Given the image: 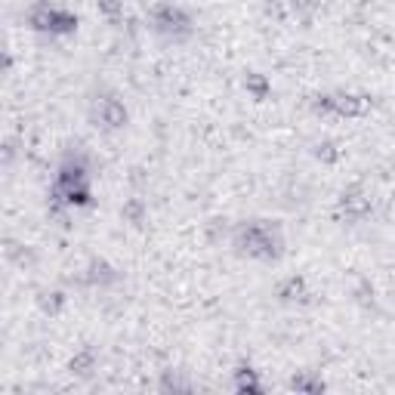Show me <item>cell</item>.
<instances>
[{"label": "cell", "mask_w": 395, "mask_h": 395, "mask_svg": "<svg viewBox=\"0 0 395 395\" xmlns=\"http://www.w3.org/2000/svg\"><path fill=\"white\" fill-rule=\"evenodd\" d=\"M235 247L247 256H256V260H275L281 254V238H278V229L265 226V222H250V226L238 229Z\"/></svg>", "instance_id": "6da1fadb"}, {"label": "cell", "mask_w": 395, "mask_h": 395, "mask_svg": "<svg viewBox=\"0 0 395 395\" xmlns=\"http://www.w3.org/2000/svg\"><path fill=\"white\" fill-rule=\"evenodd\" d=\"M152 28L167 34V38H179V34L189 31V16L179 6H157L152 13Z\"/></svg>", "instance_id": "7a4b0ae2"}, {"label": "cell", "mask_w": 395, "mask_h": 395, "mask_svg": "<svg viewBox=\"0 0 395 395\" xmlns=\"http://www.w3.org/2000/svg\"><path fill=\"white\" fill-rule=\"evenodd\" d=\"M31 25L40 28V31H75L77 19L62 10H56V6H38V10L31 13Z\"/></svg>", "instance_id": "3957f363"}, {"label": "cell", "mask_w": 395, "mask_h": 395, "mask_svg": "<svg viewBox=\"0 0 395 395\" xmlns=\"http://www.w3.org/2000/svg\"><path fill=\"white\" fill-rule=\"evenodd\" d=\"M99 124L114 130V127H124L127 124V109L118 102V99H99V111H96Z\"/></svg>", "instance_id": "277c9868"}, {"label": "cell", "mask_w": 395, "mask_h": 395, "mask_svg": "<svg viewBox=\"0 0 395 395\" xmlns=\"http://www.w3.org/2000/svg\"><path fill=\"white\" fill-rule=\"evenodd\" d=\"M238 389H263L260 383H256V373L250 368H241L238 371Z\"/></svg>", "instance_id": "5b68a950"}, {"label": "cell", "mask_w": 395, "mask_h": 395, "mask_svg": "<svg viewBox=\"0 0 395 395\" xmlns=\"http://www.w3.org/2000/svg\"><path fill=\"white\" fill-rule=\"evenodd\" d=\"M293 6H297V10H315L318 0H293Z\"/></svg>", "instance_id": "8992f818"}]
</instances>
